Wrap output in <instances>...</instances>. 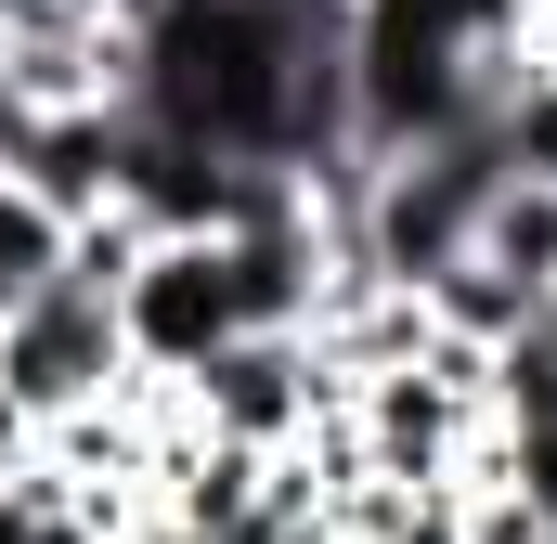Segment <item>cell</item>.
<instances>
[{"label": "cell", "mask_w": 557, "mask_h": 544, "mask_svg": "<svg viewBox=\"0 0 557 544\" xmlns=\"http://www.w3.org/2000/svg\"><path fill=\"white\" fill-rule=\"evenodd\" d=\"M117 337H131V376H143V390L208 376V363L247 337L234 247H221V234H156V247H143V272L117 285Z\"/></svg>", "instance_id": "1"}, {"label": "cell", "mask_w": 557, "mask_h": 544, "mask_svg": "<svg viewBox=\"0 0 557 544\" xmlns=\"http://www.w3.org/2000/svg\"><path fill=\"white\" fill-rule=\"evenodd\" d=\"M0 403L26 415L39 441H52V428H78V415H104V403H131V337H117V298H91V285L26 298V311L0 324Z\"/></svg>", "instance_id": "2"}, {"label": "cell", "mask_w": 557, "mask_h": 544, "mask_svg": "<svg viewBox=\"0 0 557 544\" xmlns=\"http://www.w3.org/2000/svg\"><path fill=\"white\" fill-rule=\"evenodd\" d=\"M195 441H234V454H298L324 415H350V376L311 350V337H234L208 376L169 390Z\"/></svg>", "instance_id": "3"}, {"label": "cell", "mask_w": 557, "mask_h": 544, "mask_svg": "<svg viewBox=\"0 0 557 544\" xmlns=\"http://www.w3.org/2000/svg\"><path fill=\"white\" fill-rule=\"evenodd\" d=\"M65 247H78V221H65L39 182H13V169H0V324H13L26 298H52V285H65Z\"/></svg>", "instance_id": "4"}, {"label": "cell", "mask_w": 557, "mask_h": 544, "mask_svg": "<svg viewBox=\"0 0 557 544\" xmlns=\"http://www.w3.org/2000/svg\"><path fill=\"white\" fill-rule=\"evenodd\" d=\"M480 260H493L519 298H532V311H545V298H557V182H506V195H493Z\"/></svg>", "instance_id": "5"}, {"label": "cell", "mask_w": 557, "mask_h": 544, "mask_svg": "<svg viewBox=\"0 0 557 544\" xmlns=\"http://www.w3.org/2000/svg\"><path fill=\"white\" fill-rule=\"evenodd\" d=\"M480 428L506 441V428H557V337H506L493 363H480Z\"/></svg>", "instance_id": "6"}, {"label": "cell", "mask_w": 557, "mask_h": 544, "mask_svg": "<svg viewBox=\"0 0 557 544\" xmlns=\"http://www.w3.org/2000/svg\"><path fill=\"white\" fill-rule=\"evenodd\" d=\"M467 480H493L506 506H532V519L557 532V428H506V441H480V467H467Z\"/></svg>", "instance_id": "7"}, {"label": "cell", "mask_w": 557, "mask_h": 544, "mask_svg": "<svg viewBox=\"0 0 557 544\" xmlns=\"http://www.w3.org/2000/svg\"><path fill=\"white\" fill-rule=\"evenodd\" d=\"M131 544H195V532H169V519H143V532H131Z\"/></svg>", "instance_id": "8"}, {"label": "cell", "mask_w": 557, "mask_h": 544, "mask_svg": "<svg viewBox=\"0 0 557 544\" xmlns=\"http://www.w3.org/2000/svg\"><path fill=\"white\" fill-rule=\"evenodd\" d=\"M13 13H26V0H0V26H13Z\"/></svg>", "instance_id": "9"}, {"label": "cell", "mask_w": 557, "mask_h": 544, "mask_svg": "<svg viewBox=\"0 0 557 544\" xmlns=\"http://www.w3.org/2000/svg\"><path fill=\"white\" fill-rule=\"evenodd\" d=\"M545 337H557V298H545Z\"/></svg>", "instance_id": "10"}, {"label": "cell", "mask_w": 557, "mask_h": 544, "mask_svg": "<svg viewBox=\"0 0 557 544\" xmlns=\"http://www.w3.org/2000/svg\"><path fill=\"white\" fill-rule=\"evenodd\" d=\"M78 13H104V0H78Z\"/></svg>", "instance_id": "11"}]
</instances>
